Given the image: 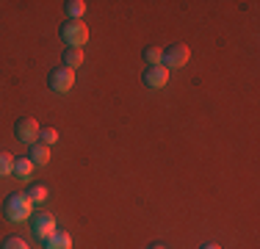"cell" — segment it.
I'll list each match as a JSON object with an SVG mask.
<instances>
[{
	"label": "cell",
	"instance_id": "1",
	"mask_svg": "<svg viewBox=\"0 0 260 249\" xmlns=\"http://www.w3.org/2000/svg\"><path fill=\"white\" fill-rule=\"evenodd\" d=\"M30 210H34V205H30V199L25 197V191H11V194L3 199V213L9 222H25L30 216Z\"/></svg>",
	"mask_w": 260,
	"mask_h": 249
},
{
	"label": "cell",
	"instance_id": "2",
	"mask_svg": "<svg viewBox=\"0 0 260 249\" xmlns=\"http://www.w3.org/2000/svg\"><path fill=\"white\" fill-rule=\"evenodd\" d=\"M58 36L64 39L67 47H83L89 42V25L83 20H67L58 28Z\"/></svg>",
	"mask_w": 260,
	"mask_h": 249
},
{
	"label": "cell",
	"instance_id": "3",
	"mask_svg": "<svg viewBox=\"0 0 260 249\" xmlns=\"http://www.w3.org/2000/svg\"><path fill=\"white\" fill-rule=\"evenodd\" d=\"M72 86H75V72L67 70L64 64L47 72V89L55 91V95H67V91H70Z\"/></svg>",
	"mask_w": 260,
	"mask_h": 249
},
{
	"label": "cell",
	"instance_id": "4",
	"mask_svg": "<svg viewBox=\"0 0 260 249\" xmlns=\"http://www.w3.org/2000/svg\"><path fill=\"white\" fill-rule=\"evenodd\" d=\"M188 55H191L188 45H183V42H175V45L164 47V61H160V64H164L166 70H177V67H183L185 61H188Z\"/></svg>",
	"mask_w": 260,
	"mask_h": 249
},
{
	"label": "cell",
	"instance_id": "5",
	"mask_svg": "<svg viewBox=\"0 0 260 249\" xmlns=\"http://www.w3.org/2000/svg\"><path fill=\"white\" fill-rule=\"evenodd\" d=\"M30 233H34L39 241H47V238H50V235L55 233V216L47 213V210L36 213L34 219H30Z\"/></svg>",
	"mask_w": 260,
	"mask_h": 249
},
{
	"label": "cell",
	"instance_id": "6",
	"mask_svg": "<svg viewBox=\"0 0 260 249\" xmlns=\"http://www.w3.org/2000/svg\"><path fill=\"white\" fill-rule=\"evenodd\" d=\"M39 122L34 119V116H20V119L14 122V136L20 141H28V144H34L36 139H39Z\"/></svg>",
	"mask_w": 260,
	"mask_h": 249
},
{
	"label": "cell",
	"instance_id": "7",
	"mask_svg": "<svg viewBox=\"0 0 260 249\" xmlns=\"http://www.w3.org/2000/svg\"><path fill=\"white\" fill-rule=\"evenodd\" d=\"M141 78H144V86H150V89H164V86L169 83V70H166L164 64L160 67H147Z\"/></svg>",
	"mask_w": 260,
	"mask_h": 249
},
{
	"label": "cell",
	"instance_id": "8",
	"mask_svg": "<svg viewBox=\"0 0 260 249\" xmlns=\"http://www.w3.org/2000/svg\"><path fill=\"white\" fill-rule=\"evenodd\" d=\"M28 158H30V164H36V166H47L50 164V147H45L42 141H34L28 149Z\"/></svg>",
	"mask_w": 260,
	"mask_h": 249
},
{
	"label": "cell",
	"instance_id": "9",
	"mask_svg": "<svg viewBox=\"0 0 260 249\" xmlns=\"http://www.w3.org/2000/svg\"><path fill=\"white\" fill-rule=\"evenodd\" d=\"M61 61H64V67L67 70H72L75 72L80 64H83V50L80 47H67L64 53H61Z\"/></svg>",
	"mask_w": 260,
	"mask_h": 249
},
{
	"label": "cell",
	"instance_id": "10",
	"mask_svg": "<svg viewBox=\"0 0 260 249\" xmlns=\"http://www.w3.org/2000/svg\"><path fill=\"white\" fill-rule=\"evenodd\" d=\"M45 246L47 249H72V238L67 233H61V230H55L50 238L45 241Z\"/></svg>",
	"mask_w": 260,
	"mask_h": 249
},
{
	"label": "cell",
	"instance_id": "11",
	"mask_svg": "<svg viewBox=\"0 0 260 249\" xmlns=\"http://www.w3.org/2000/svg\"><path fill=\"white\" fill-rule=\"evenodd\" d=\"M11 172H14L20 180H28L30 172H34V164H30L28 155H25V158H14V166H11Z\"/></svg>",
	"mask_w": 260,
	"mask_h": 249
},
{
	"label": "cell",
	"instance_id": "12",
	"mask_svg": "<svg viewBox=\"0 0 260 249\" xmlns=\"http://www.w3.org/2000/svg\"><path fill=\"white\" fill-rule=\"evenodd\" d=\"M83 11H86V3H83V0H67V3H64L67 20H80V17H83Z\"/></svg>",
	"mask_w": 260,
	"mask_h": 249
},
{
	"label": "cell",
	"instance_id": "13",
	"mask_svg": "<svg viewBox=\"0 0 260 249\" xmlns=\"http://www.w3.org/2000/svg\"><path fill=\"white\" fill-rule=\"evenodd\" d=\"M25 197L30 199V205H42L47 199V189H45V185H39V183H34V185H28V189H25Z\"/></svg>",
	"mask_w": 260,
	"mask_h": 249
},
{
	"label": "cell",
	"instance_id": "14",
	"mask_svg": "<svg viewBox=\"0 0 260 249\" xmlns=\"http://www.w3.org/2000/svg\"><path fill=\"white\" fill-rule=\"evenodd\" d=\"M144 61H147V67H160V61H164V47H158V45L144 47Z\"/></svg>",
	"mask_w": 260,
	"mask_h": 249
},
{
	"label": "cell",
	"instance_id": "15",
	"mask_svg": "<svg viewBox=\"0 0 260 249\" xmlns=\"http://www.w3.org/2000/svg\"><path fill=\"white\" fill-rule=\"evenodd\" d=\"M0 249H30V246H28V241L20 238V235H9V238H3Z\"/></svg>",
	"mask_w": 260,
	"mask_h": 249
},
{
	"label": "cell",
	"instance_id": "16",
	"mask_svg": "<svg viewBox=\"0 0 260 249\" xmlns=\"http://www.w3.org/2000/svg\"><path fill=\"white\" fill-rule=\"evenodd\" d=\"M11 166H14V155L0 149V177H3V174H11Z\"/></svg>",
	"mask_w": 260,
	"mask_h": 249
},
{
	"label": "cell",
	"instance_id": "17",
	"mask_svg": "<svg viewBox=\"0 0 260 249\" xmlns=\"http://www.w3.org/2000/svg\"><path fill=\"white\" fill-rule=\"evenodd\" d=\"M39 136H42V144H45V147H50V144H55V141H58V130L50 128V124H47L45 130H39Z\"/></svg>",
	"mask_w": 260,
	"mask_h": 249
},
{
	"label": "cell",
	"instance_id": "18",
	"mask_svg": "<svg viewBox=\"0 0 260 249\" xmlns=\"http://www.w3.org/2000/svg\"><path fill=\"white\" fill-rule=\"evenodd\" d=\"M147 249H166V246H164V244H150Z\"/></svg>",
	"mask_w": 260,
	"mask_h": 249
},
{
	"label": "cell",
	"instance_id": "19",
	"mask_svg": "<svg viewBox=\"0 0 260 249\" xmlns=\"http://www.w3.org/2000/svg\"><path fill=\"white\" fill-rule=\"evenodd\" d=\"M200 249H221V246H216V244H205V246H200Z\"/></svg>",
	"mask_w": 260,
	"mask_h": 249
}]
</instances>
